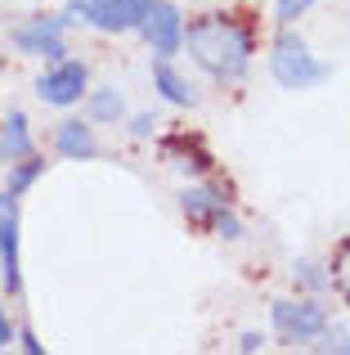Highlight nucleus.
Returning <instances> with one entry per match:
<instances>
[{"instance_id":"nucleus-1","label":"nucleus","mask_w":350,"mask_h":355,"mask_svg":"<svg viewBox=\"0 0 350 355\" xmlns=\"http://www.w3.org/2000/svg\"><path fill=\"white\" fill-rule=\"evenodd\" d=\"M184 45H189L193 63L202 72H211L216 81H238L252 63V32L238 18L207 14L198 23L184 27Z\"/></svg>"},{"instance_id":"nucleus-2","label":"nucleus","mask_w":350,"mask_h":355,"mask_svg":"<svg viewBox=\"0 0 350 355\" xmlns=\"http://www.w3.org/2000/svg\"><path fill=\"white\" fill-rule=\"evenodd\" d=\"M270 72L283 90H310L328 77V63H319L310 54V45L301 41L292 27H283L279 41H274V54H270Z\"/></svg>"},{"instance_id":"nucleus-3","label":"nucleus","mask_w":350,"mask_h":355,"mask_svg":"<svg viewBox=\"0 0 350 355\" xmlns=\"http://www.w3.org/2000/svg\"><path fill=\"white\" fill-rule=\"evenodd\" d=\"M270 320H274V333L288 347H306V342H315L328 329V311L319 302H274Z\"/></svg>"},{"instance_id":"nucleus-4","label":"nucleus","mask_w":350,"mask_h":355,"mask_svg":"<svg viewBox=\"0 0 350 355\" xmlns=\"http://www.w3.org/2000/svg\"><path fill=\"white\" fill-rule=\"evenodd\" d=\"M135 32H144V41H149V50L158 54V59H171V54L184 45L180 5H175V0H149V9H144V18H140Z\"/></svg>"},{"instance_id":"nucleus-5","label":"nucleus","mask_w":350,"mask_h":355,"mask_svg":"<svg viewBox=\"0 0 350 355\" xmlns=\"http://www.w3.org/2000/svg\"><path fill=\"white\" fill-rule=\"evenodd\" d=\"M149 0H72L68 14H81L99 32H135Z\"/></svg>"},{"instance_id":"nucleus-6","label":"nucleus","mask_w":350,"mask_h":355,"mask_svg":"<svg viewBox=\"0 0 350 355\" xmlns=\"http://www.w3.org/2000/svg\"><path fill=\"white\" fill-rule=\"evenodd\" d=\"M86 81H90L86 63L59 59L41 81H36V95H41L45 104H54V108H72V104H81V95H86Z\"/></svg>"},{"instance_id":"nucleus-7","label":"nucleus","mask_w":350,"mask_h":355,"mask_svg":"<svg viewBox=\"0 0 350 355\" xmlns=\"http://www.w3.org/2000/svg\"><path fill=\"white\" fill-rule=\"evenodd\" d=\"M63 27H68V18H32V23H23L14 32V45L23 54H32V59H50L59 63L63 54Z\"/></svg>"},{"instance_id":"nucleus-8","label":"nucleus","mask_w":350,"mask_h":355,"mask_svg":"<svg viewBox=\"0 0 350 355\" xmlns=\"http://www.w3.org/2000/svg\"><path fill=\"white\" fill-rule=\"evenodd\" d=\"M54 148H59V157H68V162L99 157L95 126H90V121H59V130H54Z\"/></svg>"},{"instance_id":"nucleus-9","label":"nucleus","mask_w":350,"mask_h":355,"mask_svg":"<svg viewBox=\"0 0 350 355\" xmlns=\"http://www.w3.org/2000/svg\"><path fill=\"white\" fill-rule=\"evenodd\" d=\"M36 153V144H32V130H27V117L18 113H9V121H5V130H0V162H18V157H32Z\"/></svg>"},{"instance_id":"nucleus-10","label":"nucleus","mask_w":350,"mask_h":355,"mask_svg":"<svg viewBox=\"0 0 350 355\" xmlns=\"http://www.w3.org/2000/svg\"><path fill=\"white\" fill-rule=\"evenodd\" d=\"M0 275H5L9 293L23 288V275H18V211L0 220Z\"/></svg>"},{"instance_id":"nucleus-11","label":"nucleus","mask_w":350,"mask_h":355,"mask_svg":"<svg viewBox=\"0 0 350 355\" xmlns=\"http://www.w3.org/2000/svg\"><path fill=\"white\" fill-rule=\"evenodd\" d=\"M153 86H158L162 99H167V104H175V108H189V104H193V86L171 68L167 59H158V68H153Z\"/></svg>"},{"instance_id":"nucleus-12","label":"nucleus","mask_w":350,"mask_h":355,"mask_svg":"<svg viewBox=\"0 0 350 355\" xmlns=\"http://www.w3.org/2000/svg\"><path fill=\"white\" fill-rule=\"evenodd\" d=\"M184 211H189V220H216L220 211H225V198H220L216 189H184Z\"/></svg>"},{"instance_id":"nucleus-13","label":"nucleus","mask_w":350,"mask_h":355,"mask_svg":"<svg viewBox=\"0 0 350 355\" xmlns=\"http://www.w3.org/2000/svg\"><path fill=\"white\" fill-rule=\"evenodd\" d=\"M41 171H45V162H36V153H32V157H18V162H9V189H5V193L23 198V193L36 184V175H41Z\"/></svg>"},{"instance_id":"nucleus-14","label":"nucleus","mask_w":350,"mask_h":355,"mask_svg":"<svg viewBox=\"0 0 350 355\" xmlns=\"http://www.w3.org/2000/svg\"><path fill=\"white\" fill-rule=\"evenodd\" d=\"M122 113H126V104L113 86L90 90V121H122Z\"/></svg>"},{"instance_id":"nucleus-15","label":"nucleus","mask_w":350,"mask_h":355,"mask_svg":"<svg viewBox=\"0 0 350 355\" xmlns=\"http://www.w3.org/2000/svg\"><path fill=\"white\" fill-rule=\"evenodd\" d=\"M328 288H337V297L350 306V239L337 248V257H333V270H328Z\"/></svg>"},{"instance_id":"nucleus-16","label":"nucleus","mask_w":350,"mask_h":355,"mask_svg":"<svg viewBox=\"0 0 350 355\" xmlns=\"http://www.w3.org/2000/svg\"><path fill=\"white\" fill-rule=\"evenodd\" d=\"M297 279H301L306 288H315V293H324V288H328L324 266H315V261H301V266H297Z\"/></svg>"},{"instance_id":"nucleus-17","label":"nucleus","mask_w":350,"mask_h":355,"mask_svg":"<svg viewBox=\"0 0 350 355\" xmlns=\"http://www.w3.org/2000/svg\"><path fill=\"white\" fill-rule=\"evenodd\" d=\"M310 5H315V0H279V27H292Z\"/></svg>"},{"instance_id":"nucleus-18","label":"nucleus","mask_w":350,"mask_h":355,"mask_svg":"<svg viewBox=\"0 0 350 355\" xmlns=\"http://www.w3.org/2000/svg\"><path fill=\"white\" fill-rule=\"evenodd\" d=\"M319 338H324V351H342V355H350V329H324Z\"/></svg>"},{"instance_id":"nucleus-19","label":"nucleus","mask_w":350,"mask_h":355,"mask_svg":"<svg viewBox=\"0 0 350 355\" xmlns=\"http://www.w3.org/2000/svg\"><path fill=\"white\" fill-rule=\"evenodd\" d=\"M216 234L220 239H243V225H238L229 211H220V216H216Z\"/></svg>"},{"instance_id":"nucleus-20","label":"nucleus","mask_w":350,"mask_h":355,"mask_svg":"<svg viewBox=\"0 0 350 355\" xmlns=\"http://www.w3.org/2000/svg\"><path fill=\"white\" fill-rule=\"evenodd\" d=\"M153 126H158V117H153V113H135V121H131V135H153Z\"/></svg>"},{"instance_id":"nucleus-21","label":"nucleus","mask_w":350,"mask_h":355,"mask_svg":"<svg viewBox=\"0 0 350 355\" xmlns=\"http://www.w3.org/2000/svg\"><path fill=\"white\" fill-rule=\"evenodd\" d=\"M18 342H23V351H27V355H41V351H45L41 342H36V333H32V329H23V333H18Z\"/></svg>"},{"instance_id":"nucleus-22","label":"nucleus","mask_w":350,"mask_h":355,"mask_svg":"<svg viewBox=\"0 0 350 355\" xmlns=\"http://www.w3.org/2000/svg\"><path fill=\"white\" fill-rule=\"evenodd\" d=\"M265 347V338H261V333H243V342H238V351H247V355H252V351H261Z\"/></svg>"},{"instance_id":"nucleus-23","label":"nucleus","mask_w":350,"mask_h":355,"mask_svg":"<svg viewBox=\"0 0 350 355\" xmlns=\"http://www.w3.org/2000/svg\"><path fill=\"white\" fill-rule=\"evenodd\" d=\"M14 211H18V198H14V193H0V220L14 216Z\"/></svg>"},{"instance_id":"nucleus-24","label":"nucleus","mask_w":350,"mask_h":355,"mask_svg":"<svg viewBox=\"0 0 350 355\" xmlns=\"http://www.w3.org/2000/svg\"><path fill=\"white\" fill-rule=\"evenodd\" d=\"M14 342V329H9V320H5V306H0V347H9Z\"/></svg>"}]
</instances>
